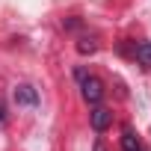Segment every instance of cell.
Masks as SVG:
<instances>
[{
    "mask_svg": "<svg viewBox=\"0 0 151 151\" xmlns=\"http://www.w3.org/2000/svg\"><path fill=\"white\" fill-rule=\"evenodd\" d=\"M122 148H124V151H139V148H142L139 136H136L130 127H124V133H122Z\"/></svg>",
    "mask_w": 151,
    "mask_h": 151,
    "instance_id": "4",
    "label": "cell"
},
{
    "mask_svg": "<svg viewBox=\"0 0 151 151\" xmlns=\"http://www.w3.org/2000/svg\"><path fill=\"white\" fill-rule=\"evenodd\" d=\"M95 151H104V145H101V142H95Z\"/></svg>",
    "mask_w": 151,
    "mask_h": 151,
    "instance_id": "8",
    "label": "cell"
},
{
    "mask_svg": "<svg viewBox=\"0 0 151 151\" xmlns=\"http://www.w3.org/2000/svg\"><path fill=\"white\" fill-rule=\"evenodd\" d=\"M136 59H139L142 65H151V42H142V45H136Z\"/></svg>",
    "mask_w": 151,
    "mask_h": 151,
    "instance_id": "5",
    "label": "cell"
},
{
    "mask_svg": "<svg viewBox=\"0 0 151 151\" xmlns=\"http://www.w3.org/2000/svg\"><path fill=\"white\" fill-rule=\"evenodd\" d=\"M139 151H142V148H139Z\"/></svg>",
    "mask_w": 151,
    "mask_h": 151,
    "instance_id": "9",
    "label": "cell"
},
{
    "mask_svg": "<svg viewBox=\"0 0 151 151\" xmlns=\"http://www.w3.org/2000/svg\"><path fill=\"white\" fill-rule=\"evenodd\" d=\"M110 124H113V113H110L107 107H98V104H95V110H92V127L101 133V130H107Z\"/></svg>",
    "mask_w": 151,
    "mask_h": 151,
    "instance_id": "3",
    "label": "cell"
},
{
    "mask_svg": "<svg viewBox=\"0 0 151 151\" xmlns=\"http://www.w3.org/2000/svg\"><path fill=\"white\" fill-rule=\"evenodd\" d=\"M77 50H80V53H92V50H95V42H86V39H83V42L77 45Z\"/></svg>",
    "mask_w": 151,
    "mask_h": 151,
    "instance_id": "6",
    "label": "cell"
},
{
    "mask_svg": "<svg viewBox=\"0 0 151 151\" xmlns=\"http://www.w3.org/2000/svg\"><path fill=\"white\" fill-rule=\"evenodd\" d=\"M6 119V113H3V101H0V122H3Z\"/></svg>",
    "mask_w": 151,
    "mask_h": 151,
    "instance_id": "7",
    "label": "cell"
},
{
    "mask_svg": "<svg viewBox=\"0 0 151 151\" xmlns=\"http://www.w3.org/2000/svg\"><path fill=\"white\" fill-rule=\"evenodd\" d=\"M80 86H83V98L95 107V104H101V98H104V83L98 80V77H80Z\"/></svg>",
    "mask_w": 151,
    "mask_h": 151,
    "instance_id": "1",
    "label": "cell"
},
{
    "mask_svg": "<svg viewBox=\"0 0 151 151\" xmlns=\"http://www.w3.org/2000/svg\"><path fill=\"white\" fill-rule=\"evenodd\" d=\"M15 104H18V107H36V104H39V92H36L30 83H18V86H15Z\"/></svg>",
    "mask_w": 151,
    "mask_h": 151,
    "instance_id": "2",
    "label": "cell"
}]
</instances>
